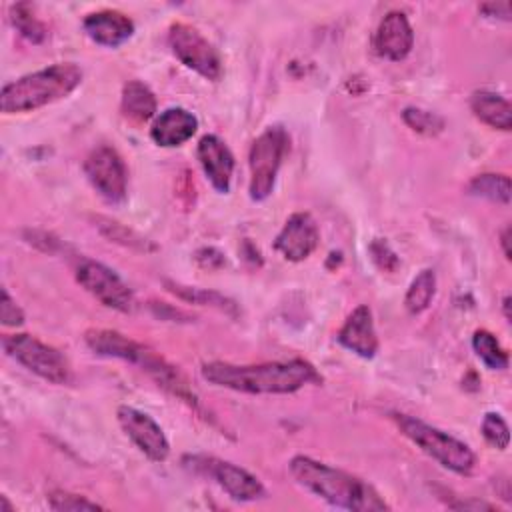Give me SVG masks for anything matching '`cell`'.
<instances>
[{
	"label": "cell",
	"instance_id": "1",
	"mask_svg": "<svg viewBox=\"0 0 512 512\" xmlns=\"http://www.w3.org/2000/svg\"><path fill=\"white\" fill-rule=\"evenodd\" d=\"M202 378L214 386L244 394H292L308 384H320L322 376L304 358L276 360L264 364L208 362Z\"/></svg>",
	"mask_w": 512,
	"mask_h": 512
},
{
	"label": "cell",
	"instance_id": "2",
	"mask_svg": "<svg viewBox=\"0 0 512 512\" xmlns=\"http://www.w3.org/2000/svg\"><path fill=\"white\" fill-rule=\"evenodd\" d=\"M290 472L300 486L336 508L354 512H380L390 508L366 480L310 456H294L290 460Z\"/></svg>",
	"mask_w": 512,
	"mask_h": 512
},
{
	"label": "cell",
	"instance_id": "3",
	"mask_svg": "<svg viewBox=\"0 0 512 512\" xmlns=\"http://www.w3.org/2000/svg\"><path fill=\"white\" fill-rule=\"evenodd\" d=\"M84 342L98 356L120 358L124 362L140 366L148 376L156 380L158 386H162L176 398L184 400L192 408H198V398L190 388L188 380L184 378V374L176 366H172L166 358L156 354L152 348L124 336L118 330H106V328L88 330L84 334Z\"/></svg>",
	"mask_w": 512,
	"mask_h": 512
},
{
	"label": "cell",
	"instance_id": "4",
	"mask_svg": "<svg viewBox=\"0 0 512 512\" xmlns=\"http://www.w3.org/2000/svg\"><path fill=\"white\" fill-rule=\"evenodd\" d=\"M82 82V70L74 62H60L8 82L0 92L4 114L32 112L66 98Z\"/></svg>",
	"mask_w": 512,
	"mask_h": 512
},
{
	"label": "cell",
	"instance_id": "5",
	"mask_svg": "<svg viewBox=\"0 0 512 512\" xmlns=\"http://www.w3.org/2000/svg\"><path fill=\"white\" fill-rule=\"evenodd\" d=\"M392 420L396 422V426L400 428V432L414 442L424 454L432 456L438 464H442L444 468L456 472V474H470L474 464H476V456L472 452V448L468 444H464L462 440L450 436L448 432L430 426L414 416L408 414H394Z\"/></svg>",
	"mask_w": 512,
	"mask_h": 512
},
{
	"label": "cell",
	"instance_id": "6",
	"mask_svg": "<svg viewBox=\"0 0 512 512\" xmlns=\"http://www.w3.org/2000/svg\"><path fill=\"white\" fill-rule=\"evenodd\" d=\"M288 144H290L288 132L280 124L268 126L252 142L248 152V166H250L248 192L252 200L260 202L272 194L278 168L288 152Z\"/></svg>",
	"mask_w": 512,
	"mask_h": 512
},
{
	"label": "cell",
	"instance_id": "7",
	"mask_svg": "<svg viewBox=\"0 0 512 512\" xmlns=\"http://www.w3.org/2000/svg\"><path fill=\"white\" fill-rule=\"evenodd\" d=\"M2 346L8 356L52 384H66L72 376L68 360L54 346H48L30 334H6Z\"/></svg>",
	"mask_w": 512,
	"mask_h": 512
},
{
	"label": "cell",
	"instance_id": "8",
	"mask_svg": "<svg viewBox=\"0 0 512 512\" xmlns=\"http://www.w3.org/2000/svg\"><path fill=\"white\" fill-rule=\"evenodd\" d=\"M168 44L174 56L206 80H220L222 60L218 50L190 24L174 22L168 30Z\"/></svg>",
	"mask_w": 512,
	"mask_h": 512
},
{
	"label": "cell",
	"instance_id": "9",
	"mask_svg": "<svg viewBox=\"0 0 512 512\" xmlns=\"http://www.w3.org/2000/svg\"><path fill=\"white\" fill-rule=\"evenodd\" d=\"M186 466L198 474L212 478L230 498L240 502H250L266 496L262 482L248 470L214 456H188Z\"/></svg>",
	"mask_w": 512,
	"mask_h": 512
},
{
	"label": "cell",
	"instance_id": "10",
	"mask_svg": "<svg viewBox=\"0 0 512 512\" xmlns=\"http://www.w3.org/2000/svg\"><path fill=\"white\" fill-rule=\"evenodd\" d=\"M76 280L88 294H92L106 308L130 312L134 306V294L128 288V284L102 262L82 258L76 266Z\"/></svg>",
	"mask_w": 512,
	"mask_h": 512
},
{
	"label": "cell",
	"instance_id": "11",
	"mask_svg": "<svg viewBox=\"0 0 512 512\" xmlns=\"http://www.w3.org/2000/svg\"><path fill=\"white\" fill-rule=\"evenodd\" d=\"M84 174L92 188L108 202L118 204L126 198L128 170L122 156L108 144H100L84 160Z\"/></svg>",
	"mask_w": 512,
	"mask_h": 512
},
{
	"label": "cell",
	"instance_id": "12",
	"mask_svg": "<svg viewBox=\"0 0 512 512\" xmlns=\"http://www.w3.org/2000/svg\"><path fill=\"white\" fill-rule=\"evenodd\" d=\"M116 416L126 436L144 456H148L152 462H164L168 458L170 442L152 416L134 406H120Z\"/></svg>",
	"mask_w": 512,
	"mask_h": 512
},
{
	"label": "cell",
	"instance_id": "13",
	"mask_svg": "<svg viewBox=\"0 0 512 512\" xmlns=\"http://www.w3.org/2000/svg\"><path fill=\"white\" fill-rule=\"evenodd\" d=\"M320 234L314 218L308 212H294L278 232L274 248L290 262L306 260L318 246Z\"/></svg>",
	"mask_w": 512,
	"mask_h": 512
},
{
	"label": "cell",
	"instance_id": "14",
	"mask_svg": "<svg viewBox=\"0 0 512 512\" xmlns=\"http://www.w3.org/2000/svg\"><path fill=\"white\" fill-rule=\"evenodd\" d=\"M196 156L214 190L226 194L234 172V156L226 142L216 134H206L196 146Z\"/></svg>",
	"mask_w": 512,
	"mask_h": 512
},
{
	"label": "cell",
	"instance_id": "15",
	"mask_svg": "<svg viewBox=\"0 0 512 512\" xmlns=\"http://www.w3.org/2000/svg\"><path fill=\"white\" fill-rule=\"evenodd\" d=\"M414 46V30L404 12L392 10L388 12L376 30L374 48L378 56L398 62L404 60Z\"/></svg>",
	"mask_w": 512,
	"mask_h": 512
},
{
	"label": "cell",
	"instance_id": "16",
	"mask_svg": "<svg viewBox=\"0 0 512 512\" xmlns=\"http://www.w3.org/2000/svg\"><path fill=\"white\" fill-rule=\"evenodd\" d=\"M338 342L360 358H374L378 352V336L372 310L366 304L356 306L338 330Z\"/></svg>",
	"mask_w": 512,
	"mask_h": 512
},
{
	"label": "cell",
	"instance_id": "17",
	"mask_svg": "<svg viewBox=\"0 0 512 512\" xmlns=\"http://www.w3.org/2000/svg\"><path fill=\"white\" fill-rule=\"evenodd\" d=\"M198 130V118L180 106L160 112L150 128V138L162 148H176L188 142Z\"/></svg>",
	"mask_w": 512,
	"mask_h": 512
},
{
	"label": "cell",
	"instance_id": "18",
	"mask_svg": "<svg viewBox=\"0 0 512 512\" xmlns=\"http://www.w3.org/2000/svg\"><path fill=\"white\" fill-rule=\"evenodd\" d=\"M82 28L92 42L108 48L124 44L134 34V22L118 10L90 12L84 18Z\"/></svg>",
	"mask_w": 512,
	"mask_h": 512
},
{
	"label": "cell",
	"instance_id": "19",
	"mask_svg": "<svg viewBox=\"0 0 512 512\" xmlns=\"http://www.w3.org/2000/svg\"><path fill=\"white\" fill-rule=\"evenodd\" d=\"M470 108L474 116L490 128L508 132L512 126V106L508 98L492 90H476L470 96Z\"/></svg>",
	"mask_w": 512,
	"mask_h": 512
},
{
	"label": "cell",
	"instance_id": "20",
	"mask_svg": "<svg viewBox=\"0 0 512 512\" xmlns=\"http://www.w3.org/2000/svg\"><path fill=\"white\" fill-rule=\"evenodd\" d=\"M120 112L134 124H146L156 118V98L152 90L140 80L126 82L120 98Z\"/></svg>",
	"mask_w": 512,
	"mask_h": 512
},
{
	"label": "cell",
	"instance_id": "21",
	"mask_svg": "<svg viewBox=\"0 0 512 512\" xmlns=\"http://www.w3.org/2000/svg\"><path fill=\"white\" fill-rule=\"evenodd\" d=\"M434 294H436V274L434 270L426 268L410 282L404 296V308L410 314H420L430 306Z\"/></svg>",
	"mask_w": 512,
	"mask_h": 512
},
{
	"label": "cell",
	"instance_id": "22",
	"mask_svg": "<svg viewBox=\"0 0 512 512\" xmlns=\"http://www.w3.org/2000/svg\"><path fill=\"white\" fill-rule=\"evenodd\" d=\"M472 348L476 352V356L484 362L486 368L490 370H504L508 368V352L500 346L498 338L490 332V330H476L472 336Z\"/></svg>",
	"mask_w": 512,
	"mask_h": 512
},
{
	"label": "cell",
	"instance_id": "23",
	"mask_svg": "<svg viewBox=\"0 0 512 512\" xmlns=\"http://www.w3.org/2000/svg\"><path fill=\"white\" fill-rule=\"evenodd\" d=\"M468 192L498 204H510V178L506 174H478L470 180Z\"/></svg>",
	"mask_w": 512,
	"mask_h": 512
},
{
	"label": "cell",
	"instance_id": "24",
	"mask_svg": "<svg viewBox=\"0 0 512 512\" xmlns=\"http://www.w3.org/2000/svg\"><path fill=\"white\" fill-rule=\"evenodd\" d=\"M166 288L176 294L178 298L192 302V304H202V306H214L222 312H232L236 306L232 300H228L226 296L218 294V292H210V290H202V288H194V286H184L178 282H170L166 280Z\"/></svg>",
	"mask_w": 512,
	"mask_h": 512
},
{
	"label": "cell",
	"instance_id": "25",
	"mask_svg": "<svg viewBox=\"0 0 512 512\" xmlns=\"http://www.w3.org/2000/svg\"><path fill=\"white\" fill-rule=\"evenodd\" d=\"M10 20L16 26V30L30 42L38 44L46 38V26L34 16L30 4H14L10 8Z\"/></svg>",
	"mask_w": 512,
	"mask_h": 512
},
{
	"label": "cell",
	"instance_id": "26",
	"mask_svg": "<svg viewBox=\"0 0 512 512\" xmlns=\"http://www.w3.org/2000/svg\"><path fill=\"white\" fill-rule=\"evenodd\" d=\"M98 228L100 232L110 238L112 242H118V244H124V246H130V248H138L142 252H152L156 250L154 244H150L146 238H142L140 234H136L134 230L122 226L120 222H114V220H106V218H98Z\"/></svg>",
	"mask_w": 512,
	"mask_h": 512
},
{
	"label": "cell",
	"instance_id": "27",
	"mask_svg": "<svg viewBox=\"0 0 512 512\" xmlns=\"http://www.w3.org/2000/svg\"><path fill=\"white\" fill-rule=\"evenodd\" d=\"M480 430H482V436L484 440L498 448V450H506L508 448V442H510V428L506 424V420L498 414V412H486L484 418H482V424H480Z\"/></svg>",
	"mask_w": 512,
	"mask_h": 512
},
{
	"label": "cell",
	"instance_id": "28",
	"mask_svg": "<svg viewBox=\"0 0 512 512\" xmlns=\"http://www.w3.org/2000/svg\"><path fill=\"white\" fill-rule=\"evenodd\" d=\"M402 118H404V122H406L414 132H420V134H426V136L438 134V132L444 128V120H442L438 114L428 112V110H422V108H414V106L404 108Z\"/></svg>",
	"mask_w": 512,
	"mask_h": 512
},
{
	"label": "cell",
	"instance_id": "29",
	"mask_svg": "<svg viewBox=\"0 0 512 512\" xmlns=\"http://www.w3.org/2000/svg\"><path fill=\"white\" fill-rule=\"evenodd\" d=\"M48 506L52 510H64V512H80V510H102L100 504L88 500L86 496L64 492V490H54L48 496Z\"/></svg>",
	"mask_w": 512,
	"mask_h": 512
},
{
	"label": "cell",
	"instance_id": "30",
	"mask_svg": "<svg viewBox=\"0 0 512 512\" xmlns=\"http://www.w3.org/2000/svg\"><path fill=\"white\" fill-rule=\"evenodd\" d=\"M368 250H370V256H372L374 264H376L380 270H384V272H394V270L398 268L400 260H398V256L394 254V250L388 246L386 240L374 238V240L370 242Z\"/></svg>",
	"mask_w": 512,
	"mask_h": 512
},
{
	"label": "cell",
	"instance_id": "31",
	"mask_svg": "<svg viewBox=\"0 0 512 512\" xmlns=\"http://www.w3.org/2000/svg\"><path fill=\"white\" fill-rule=\"evenodd\" d=\"M0 318L4 326H20L24 324V312L10 296L6 288H2V302H0Z\"/></svg>",
	"mask_w": 512,
	"mask_h": 512
},
{
	"label": "cell",
	"instance_id": "32",
	"mask_svg": "<svg viewBox=\"0 0 512 512\" xmlns=\"http://www.w3.org/2000/svg\"><path fill=\"white\" fill-rule=\"evenodd\" d=\"M480 12L486 14L488 18H496V14H502V20H510V4L502 2V4H482Z\"/></svg>",
	"mask_w": 512,
	"mask_h": 512
},
{
	"label": "cell",
	"instance_id": "33",
	"mask_svg": "<svg viewBox=\"0 0 512 512\" xmlns=\"http://www.w3.org/2000/svg\"><path fill=\"white\" fill-rule=\"evenodd\" d=\"M450 506L458 508V510H494L492 504L482 502V500H466V502H456V504H450Z\"/></svg>",
	"mask_w": 512,
	"mask_h": 512
},
{
	"label": "cell",
	"instance_id": "34",
	"mask_svg": "<svg viewBox=\"0 0 512 512\" xmlns=\"http://www.w3.org/2000/svg\"><path fill=\"white\" fill-rule=\"evenodd\" d=\"M500 244H502V252L506 256V260L512 258V250H510V226H506L502 232H500Z\"/></svg>",
	"mask_w": 512,
	"mask_h": 512
},
{
	"label": "cell",
	"instance_id": "35",
	"mask_svg": "<svg viewBox=\"0 0 512 512\" xmlns=\"http://www.w3.org/2000/svg\"><path fill=\"white\" fill-rule=\"evenodd\" d=\"M510 302H512V298L510 296H504V300H502V310H504V318L510 322Z\"/></svg>",
	"mask_w": 512,
	"mask_h": 512
},
{
	"label": "cell",
	"instance_id": "36",
	"mask_svg": "<svg viewBox=\"0 0 512 512\" xmlns=\"http://www.w3.org/2000/svg\"><path fill=\"white\" fill-rule=\"evenodd\" d=\"M0 512H14V508H12V504L8 502V498L6 496H0Z\"/></svg>",
	"mask_w": 512,
	"mask_h": 512
}]
</instances>
